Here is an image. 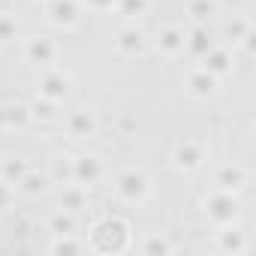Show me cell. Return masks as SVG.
Wrapping results in <instances>:
<instances>
[{"label":"cell","instance_id":"cell-12","mask_svg":"<svg viewBox=\"0 0 256 256\" xmlns=\"http://www.w3.org/2000/svg\"><path fill=\"white\" fill-rule=\"evenodd\" d=\"M214 12V4L211 0H199V4H193V16L196 18H205V16H211Z\"/></svg>","mask_w":256,"mask_h":256},{"label":"cell","instance_id":"cell-7","mask_svg":"<svg viewBox=\"0 0 256 256\" xmlns=\"http://www.w3.org/2000/svg\"><path fill=\"white\" fill-rule=\"evenodd\" d=\"M28 54H30L34 60H40V64H48V58H52V46H48L46 40H40V42H30Z\"/></svg>","mask_w":256,"mask_h":256},{"label":"cell","instance_id":"cell-4","mask_svg":"<svg viewBox=\"0 0 256 256\" xmlns=\"http://www.w3.org/2000/svg\"><path fill=\"white\" fill-rule=\"evenodd\" d=\"M217 184H220L223 190H229V187L235 190V187L244 184V172H241V169H223V172L217 175Z\"/></svg>","mask_w":256,"mask_h":256},{"label":"cell","instance_id":"cell-2","mask_svg":"<svg viewBox=\"0 0 256 256\" xmlns=\"http://www.w3.org/2000/svg\"><path fill=\"white\" fill-rule=\"evenodd\" d=\"M208 205H211L208 214H211L214 220H220V223H229V220L235 217V199H232V196H214Z\"/></svg>","mask_w":256,"mask_h":256},{"label":"cell","instance_id":"cell-21","mask_svg":"<svg viewBox=\"0 0 256 256\" xmlns=\"http://www.w3.org/2000/svg\"><path fill=\"white\" fill-rule=\"evenodd\" d=\"M148 250H169V247H166L163 241H151V244H148Z\"/></svg>","mask_w":256,"mask_h":256},{"label":"cell","instance_id":"cell-23","mask_svg":"<svg viewBox=\"0 0 256 256\" xmlns=\"http://www.w3.org/2000/svg\"><path fill=\"white\" fill-rule=\"evenodd\" d=\"M96 4H108V0H96Z\"/></svg>","mask_w":256,"mask_h":256},{"label":"cell","instance_id":"cell-18","mask_svg":"<svg viewBox=\"0 0 256 256\" xmlns=\"http://www.w3.org/2000/svg\"><path fill=\"white\" fill-rule=\"evenodd\" d=\"M72 130H90V118H88V114H78V118L72 120Z\"/></svg>","mask_w":256,"mask_h":256},{"label":"cell","instance_id":"cell-3","mask_svg":"<svg viewBox=\"0 0 256 256\" xmlns=\"http://www.w3.org/2000/svg\"><path fill=\"white\" fill-rule=\"evenodd\" d=\"M175 160H178V166H181V169H196V166H199V160H202V154H199L193 145H187V148H178Z\"/></svg>","mask_w":256,"mask_h":256},{"label":"cell","instance_id":"cell-17","mask_svg":"<svg viewBox=\"0 0 256 256\" xmlns=\"http://www.w3.org/2000/svg\"><path fill=\"white\" fill-rule=\"evenodd\" d=\"M12 30H16V24H12L10 18H0V42H4V40L12 34Z\"/></svg>","mask_w":256,"mask_h":256},{"label":"cell","instance_id":"cell-19","mask_svg":"<svg viewBox=\"0 0 256 256\" xmlns=\"http://www.w3.org/2000/svg\"><path fill=\"white\" fill-rule=\"evenodd\" d=\"M6 118H10V120H24V108H10Z\"/></svg>","mask_w":256,"mask_h":256},{"label":"cell","instance_id":"cell-20","mask_svg":"<svg viewBox=\"0 0 256 256\" xmlns=\"http://www.w3.org/2000/svg\"><path fill=\"white\" fill-rule=\"evenodd\" d=\"M66 202H70L72 208H78V205H82V196H78V193H66Z\"/></svg>","mask_w":256,"mask_h":256},{"label":"cell","instance_id":"cell-22","mask_svg":"<svg viewBox=\"0 0 256 256\" xmlns=\"http://www.w3.org/2000/svg\"><path fill=\"white\" fill-rule=\"evenodd\" d=\"M0 205H6V190H4V184H0Z\"/></svg>","mask_w":256,"mask_h":256},{"label":"cell","instance_id":"cell-11","mask_svg":"<svg viewBox=\"0 0 256 256\" xmlns=\"http://www.w3.org/2000/svg\"><path fill=\"white\" fill-rule=\"evenodd\" d=\"M46 94H48V96L66 94V78H48V82H46Z\"/></svg>","mask_w":256,"mask_h":256},{"label":"cell","instance_id":"cell-5","mask_svg":"<svg viewBox=\"0 0 256 256\" xmlns=\"http://www.w3.org/2000/svg\"><path fill=\"white\" fill-rule=\"evenodd\" d=\"M223 250H232V253H244L247 250V241L241 232H223V241H220Z\"/></svg>","mask_w":256,"mask_h":256},{"label":"cell","instance_id":"cell-14","mask_svg":"<svg viewBox=\"0 0 256 256\" xmlns=\"http://www.w3.org/2000/svg\"><path fill=\"white\" fill-rule=\"evenodd\" d=\"M54 229H58V235H70L72 232V217H54Z\"/></svg>","mask_w":256,"mask_h":256},{"label":"cell","instance_id":"cell-1","mask_svg":"<svg viewBox=\"0 0 256 256\" xmlns=\"http://www.w3.org/2000/svg\"><path fill=\"white\" fill-rule=\"evenodd\" d=\"M118 190L124 193V199H130V202H139V199L148 193V184H145V178H142V175L130 172V175H124V178H120Z\"/></svg>","mask_w":256,"mask_h":256},{"label":"cell","instance_id":"cell-9","mask_svg":"<svg viewBox=\"0 0 256 256\" xmlns=\"http://www.w3.org/2000/svg\"><path fill=\"white\" fill-rule=\"evenodd\" d=\"M190 84H193V90H196V94H202V96L214 90V78H211V76H193V82H190Z\"/></svg>","mask_w":256,"mask_h":256},{"label":"cell","instance_id":"cell-16","mask_svg":"<svg viewBox=\"0 0 256 256\" xmlns=\"http://www.w3.org/2000/svg\"><path fill=\"white\" fill-rule=\"evenodd\" d=\"M24 190H30V193H36V190H46V178H24Z\"/></svg>","mask_w":256,"mask_h":256},{"label":"cell","instance_id":"cell-8","mask_svg":"<svg viewBox=\"0 0 256 256\" xmlns=\"http://www.w3.org/2000/svg\"><path fill=\"white\" fill-rule=\"evenodd\" d=\"M142 34H136V30H126V34H120V48H126V52H142Z\"/></svg>","mask_w":256,"mask_h":256},{"label":"cell","instance_id":"cell-10","mask_svg":"<svg viewBox=\"0 0 256 256\" xmlns=\"http://www.w3.org/2000/svg\"><path fill=\"white\" fill-rule=\"evenodd\" d=\"M54 16H58V22H72L76 18V6L70 4V0H58V6H54Z\"/></svg>","mask_w":256,"mask_h":256},{"label":"cell","instance_id":"cell-15","mask_svg":"<svg viewBox=\"0 0 256 256\" xmlns=\"http://www.w3.org/2000/svg\"><path fill=\"white\" fill-rule=\"evenodd\" d=\"M208 64H211V70L223 72V70H226V54H220V52H217V54H211V58H208Z\"/></svg>","mask_w":256,"mask_h":256},{"label":"cell","instance_id":"cell-6","mask_svg":"<svg viewBox=\"0 0 256 256\" xmlns=\"http://www.w3.org/2000/svg\"><path fill=\"white\" fill-rule=\"evenodd\" d=\"M76 175L90 184V181H96V175H100V163H96V160H82L78 169H76Z\"/></svg>","mask_w":256,"mask_h":256},{"label":"cell","instance_id":"cell-13","mask_svg":"<svg viewBox=\"0 0 256 256\" xmlns=\"http://www.w3.org/2000/svg\"><path fill=\"white\" fill-rule=\"evenodd\" d=\"M163 46H166L169 52H175L178 46H184V42H181V34H178V30H169V34L163 36Z\"/></svg>","mask_w":256,"mask_h":256}]
</instances>
